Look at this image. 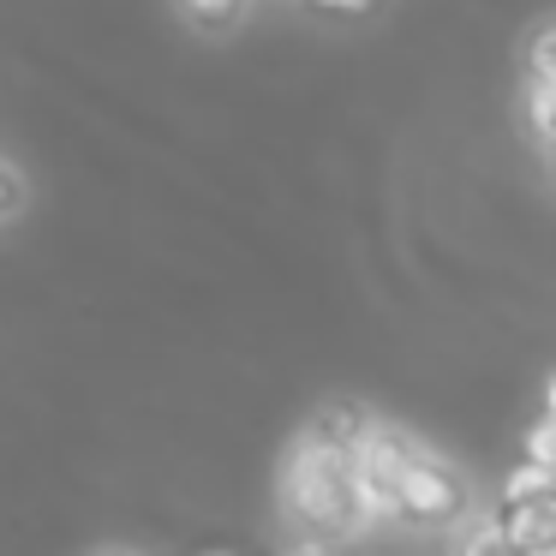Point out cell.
Returning <instances> with one entry per match:
<instances>
[{"mask_svg":"<svg viewBox=\"0 0 556 556\" xmlns=\"http://www.w3.org/2000/svg\"><path fill=\"white\" fill-rule=\"evenodd\" d=\"M281 503H288V515L312 520V527H365L348 448H329L305 431L293 437L288 460H281Z\"/></svg>","mask_w":556,"mask_h":556,"instance_id":"6da1fadb","label":"cell"},{"mask_svg":"<svg viewBox=\"0 0 556 556\" xmlns=\"http://www.w3.org/2000/svg\"><path fill=\"white\" fill-rule=\"evenodd\" d=\"M413 437L395 431V425H365V437L353 443L348 467H353V496H359V520H389L395 515V479L413 455Z\"/></svg>","mask_w":556,"mask_h":556,"instance_id":"7a4b0ae2","label":"cell"},{"mask_svg":"<svg viewBox=\"0 0 556 556\" xmlns=\"http://www.w3.org/2000/svg\"><path fill=\"white\" fill-rule=\"evenodd\" d=\"M460 503H467V491H460L455 472H448L437 455L413 448L407 467H401V479H395V515H413V520H455Z\"/></svg>","mask_w":556,"mask_h":556,"instance_id":"3957f363","label":"cell"},{"mask_svg":"<svg viewBox=\"0 0 556 556\" xmlns=\"http://www.w3.org/2000/svg\"><path fill=\"white\" fill-rule=\"evenodd\" d=\"M496 532L508 539V551L527 556L539 544H556V503H503Z\"/></svg>","mask_w":556,"mask_h":556,"instance_id":"277c9868","label":"cell"},{"mask_svg":"<svg viewBox=\"0 0 556 556\" xmlns=\"http://www.w3.org/2000/svg\"><path fill=\"white\" fill-rule=\"evenodd\" d=\"M365 425H371V413H365V407H348V401H336V407H324L312 425H305V437H317V443L348 448V455H353V443L365 437Z\"/></svg>","mask_w":556,"mask_h":556,"instance_id":"5b68a950","label":"cell"},{"mask_svg":"<svg viewBox=\"0 0 556 556\" xmlns=\"http://www.w3.org/2000/svg\"><path fill=\"white\" fill-rule=\"evenodd\" d=\"M527 126L551 144L556 138V73H527Z\"/></svg>","mask_w":556,"mask_h":556,"instance_id":"8992f818","label":"cell"},{"mask_svg":"<svg viewBox=\"0 0 556 556\" xmlns=\"http://www.w3.org/2000/svg\"><path fill=\"white\" fill-rule=\"evenodd\" d=\"M551 491H556V472L539 467V460H520L503 484V503H551Z\"/></svg>","mask_w":556,"mask_h":556,"instance_id":"52a82bcc","label":"cell"},{"mask_svg":"<svg viewBox=\"0 0 556 556\" xmlns=\"http://www.w3.org/2000/svg\"><path fill=\"white\" fill-rule=\"evenodd\" d=\"M180 13L198 18V25H210V30H222L245 13V0H180Z\"/></svg>","mask_w":556,"mask_h":556,"instance_id":"ba28073f","label":"cell"},{"mask_svg":"<svg viewBox=\"0 0 556 556\" xmlns=\"http://www.w3.org/2000/svg\"><path fill=\"white\" fill-rule=\"evenodd\" d=\"M527 460H539V467L556 472V413H544V419L527 431Z\"/></svg>","mask_w":556,"mask_h":556,"instance_id":"9c48e42d","label":"cell"},{"mask_svg":"<svg viewBox=\"0 0 556 556\" xmlns=\"http://www.w3.org/2000/svg\"><path fill=\"white\" fill-rule=\"evenodd\" d=\"M527 73H556V25H539L527 37Z\"/></svg>","mask_w":556,"mask_h":556,"instance_id":"30bf717a","label":"cell"},{"mask_svg":"<svg viewBox=\"0 0 556 556\" xmlns=\"http://www.w3.org/2000/svg\"><path fill=\"white\" fill-rule=\"evenodd\" d=\"M460 556H515V551H508V539L496 532V520H491V527H479V532H472V539H467V551H460Z\"/></svg>","mask_w":556,"mask_h":556,"instance_id":"8fae6325","label":"cell"},{"mask_svg":"<svg viewBox=\"0 0 556 556\" xmlns=\"http://www.w3.org/2000/svg\"><path fill=\"white\" fill-rule=\"evenodd\" d=\"M18 198H25V192H18L13 168H0V216H13V210H18Z\"/></svg>","mask_w":556,"mask_h":556,"instance_id":"7c38bea8","label":"cell"},{"mask_svg":"<svg viewBox=\"0 0 556 556\" xmlns=\"http://www.w3.org/2000/svg\"><path fill=\"white\" fill-rule=\"evenodd\" d=\"M317 7H324V13H365V7H377V0H317Z\"/></svg>","mask_w":556,"mask_h":556,"instance_id":"4fadbf2b","label":"cell"},{"mask_svg":"<svg viewBox=\"0 0 556 556\" xmlns=\"http://www.w3.org/2000/svg\"><path fill=\"white\" fill-rule=\"evenodd\" d=\"M544 413H556V377H551V389H544Z\"/></svg>","mask_w":556,"mask_h":556,"instance_id":"5bb4252c","label":"cell"},{"mask_svg":"<svg viewBox=\"0 0 556 556\" xmlns=\"http://www.w3.org/2000/svg\"><path fill=\"white\" fill-rule=\"evenodd\" d=\"M527 556H556V544H539V551H527Z\"/></svg>","mask_w":556,"mask_h":556,"instance_id":"9a60e30c","label":"cell"},{"mask_svg":"<svg viewBox=\"0 0 556 556\" xmlns=\"http://www.w3.org/2000/svg\"><path fill=\"white\" fill-rule=\"evenodd\" d=\"M544 168H551V180H556V138H551V162H544Z\"/></svg>","mask_w":556,"mask_h":556,"instance_id":"2e32d148","label":"cell"}]
</instances>
